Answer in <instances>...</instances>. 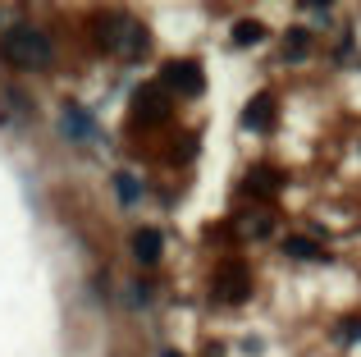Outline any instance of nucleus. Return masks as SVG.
<instances>
[{
  "label": "nucleus",
  "mask_w": 361,
  "mask_h": 357,
  "mask_svg": "<svg viewBox=\"0 0 361 357\" xmlns=\"http://www.w3.org/2000/svg\"><path fill=\"white\" fill-rule=\"evenodd\" d=\"M0 51H5V60L14 64V69H51V64H55L51 37H46L42 28H32V23L5 28V37H0Z\"/></svg>",
  "instance_id": "nucleus-1"
},
{
  "label": "nucleus",
  "mask_w": 361,
  "mask_h": 357,
  "mask_svg": "<svg viewBox=\"0 0 361 357\" xmlns=\"http://www.w3.org/2000/svg\"><path fill=\"white\" fill-rule=\"evenodd\" d=\"M106 42H110V51L123 55V60H137V55L147 51V32H142L133 18H115V23L106 28Z\"/></svg>",
  "instance_id": "nucleus-2"
},
{
  "label": "nucleus",
  "mask_w": 361,
  "mask_h": 357,
  "mask_svg": "<svg viewBox=\"0 0 361 357\" xmlns=\"http://www.w3.org/2000/svg\"><path fill=\"white\" fill-rule=\"evenodd\" d=\"M165 87H174L178 97H202V92H206L202 64H192V60H178V64H169V69H165Z\"/></svg>",
  "instance_id": "nucleus-3"
},
{
  "label": "nucleus",
  "mask_w": 361,
  "mask_h": 357,
  "mask_svg": "<svg viewBox=\"0 0 361 357\" xmlns=\"http://www.w3.org/2000/svg\"><path fill=\"white\" fill-rule=\"evenodd\" d=\"M133 115L142 119V124H165L169 119V101L160 87H142L137 97H133Z\"/></svg>",
  "instance_id": "nucleus-4"
},
{
  "label": "nucleus",
  "mask_w": 361,
  "mask_h": 357,
  "mask_svg": "<svg viewBox=\"0 0 361 357\" xmlns=\"http://www.w3.org/2000/svg\"><path fill=\"white\" fill-rule=\"evenodd\" d=\"M247 294H252V284H247V275L238 266H229L220 279H215V298H220V303H243Z\"/></svg>",
  "instance_id": "nucleus-5"
},
{
  "label": "nucleus",
  "mask_w": 361,
  "mask_h": 357,
  "mask_svg": "<svg viewBox=\"0 0 361 357\" xmlns=\"http://www.w3.org/2000/svg\"><path fill=\"white\" fill-rule=\"evenodd\" d=\"M60 124H64V133H69L73 143H92V138H97V128H92V115H87V110H78V106L64 110Z\"/></svg>",
  "instance_id": "nucleus-6"
},
{
  "label": "nucleus",
  "mask_w": 361,
  "mask_h": 357,
  "mask_svg": "<svg viewBox=\"0 0 361 357\" xmlns=\"http://www.w3.org/2000/svg\"><path fill=\"white\" fill-rule=\"evenodd\" d=\"M133 257H137L142 266H156L160 261V229H137L133 234Z\"/></svg>",
  "instance_id": "nucleus-7"
},
{
  "label": "nucleus",
  "mask_w": 361,
  "mask_h": 357,
  "mask_svg": "<svg viewBox=\"0 0 361 357\" xmlns=\"http://www.w3.org/2000/svg\"><path fill=\"white\" fill-rule=\"evenodd\" d=\"M243 124L247 128H261V133H265V128H274V97H256L252 106L243 110Z\"/></svg>",
  "instance_id": "nucleus-8"
},
{
  "label": "nucleus",
  "mask_w": 361,
  "mask_h": 357,
  "mask_svg": "<svg viewBox=\"0 0 361 357\" xmlns=\"http://www.w3.org/2000/svg\"><path fill=\"white\" fill-rule=\"evenodd\" d=\"M283 252H288V257H298V261H320V257H325V252H320L311 238H288V243H283Z\"/></svg>",
  "instance_id": "nucleus-9"
},
{
  "label": "nucleus",
  "mask_w": 361,
  "mask_h": 357,
  "mask_svg": "<svg viewBox=\"0 0 361 357\" xmlns=\"http://www.w3.org/2000/svg\"><path fill=\"white\" fill-rule=\"evenodd\" d=\"M261 32H265V28L256 23V18H243V23H233V42H238V46H247V42H261Z\"/></svg>",
  "instance_id": "nucleus-10"
},
{
  "label": "nucleus",
  "mask_w": 361,
  "mask_h": 357,
  "mask_svg": "<svg viewBox=\"0 0 361 357\" xmlns=\"http://www.w3.org/2000/svg\"><path fill=\"white\" fill-rule=\"evenodd\" d=\"M115 183H119V197H123V202H137V197H142V188H137V178H133V174H119Z\"/></svg>",
  "instance_id": "nucleus-11"
},
{
  "label": "nucleus",
  "mask_w": 361,
  "mask_h": 357,
  "mask_svg": "<svg viewBox=\"0 0 361 357\" xmlns=\"http://www.w3.org/2000/svg\"><path fill=\"white\" fill-rule=\"evenodd\" d=\"M247 188H256V193H274V188H279V183H274V178H270V170H256V178H252V183H247Z\"/></svg>",
  "instance_id": "nucleus-12"
},
{
  "label": "nucleus",
  "mask_w": 361,
  "mask_h": 357,
  "mask_svg": "<svg viewBox=\"0 0 361 357\" xmlns=\"http://www.w3.org/2000/svg\"><path fill=\"white\" fill-rule=\"evenodd\" d=\"M288 51H293V55H302V51H307V32H293V42H288Z\"/></svg>",
  "instance_id": "nucleus-13"
},
{
  "label": "nucleus",
  "mask_w": 361,
  "mask_h": 357,
  "mask_svg": "<svg viewBox=\"0 0 361 357\" xmlns=\"http://www.w3.org/2000/svg\"><path fill=\"white\" fill-rule=\"evenodd\" d=\"M343 339H361V321H353V325H348V330H343Z\"/></svg>",
  "instance_id": "nucleus-14"
},
{
  "label": "nucleus",
  "mask_w": 361,
  "mask_h": 357,
  "mask_svg": "<svg viewBox=\"0 0 361 357\" xmlns=\"http://www.w3.org/2000/svg\"><path fill=\"white\" fill-rule=\"evenodd\" d=\"M160 357H183V353H160Z\"/></svg>",
  "instance_id": "nucleus-15"
}]
</instances>
